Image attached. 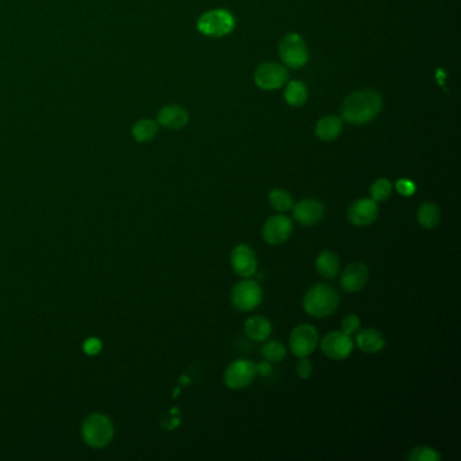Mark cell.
Returning <instances> with one entry per match:
<instances>
[{
    "label": "cell",
    "mask_w": 461,
    "mask_h": 461,
    "mask_svg": "<svg viewBox=\"0 0 461 461\" xmlns=\"http://www.w3.org/2000/svg\"><path fill=\"white\" fill-rule=\"evenodd\" d=\"M380 95L370 90L351 93L342 103V118L353 125L367 123L381 110Z\"/></svg>",
    "instance_id": "6da1fadb"
},
{
    "label": "cell",
    "mask_w": 461,
    "mask_h": 461,
    "mask_svg": "<svg viewBox=\"0 0 461 461\" xmlns=\"http://www.w3.org/2000/svg\"><path fill=\"white\" fill-rule=\"evenodd\" d=\"M340 306L338 291L326 284L318 283L313 285L303 298L305 311L314 318H326L337 311Z\"/></svg>",
    "instance_id": "7a4b0ae2"
},
{
    "label": "cell",
    "mask_w": 461,
    "mask_h": 461,
    "mask_svg": "<svg viewBox=\"0 0 461 461\" xmlns=\"http://www.w3.org/2000/svg\"><path fill=\"white\" fill-rule=\"evenodd\" d=\"M263 288L261 285L255 281L248 279H244L238 281L233 289H231V303L233 306L242 311V313H249L256 310L261 302H263Z\"/></svg>",
    "instance_id": "3957f363"
},
{
    "label": "cell",
    "mask_w": 461,
    "mask_h": 461,
    "mask_svg": "<svg viewBox=\"0 0 461 461\" xmlns=\"http://www.w3.org/2000/svg\"><path fill=\"white\" fill-rule=\"evenodd\" d=\"M320 345V334L316 326L310 323H300L295 326L289 335L291 353L298 357H309Z\"/></svg>",
    "instance_id": "277c9868"
},
{
    "label": "cell",
    "mask_w": 461,
    "mask_h": 461,
    "mask_svg": "<svg viewBox=\"0 0 461 461\" xmlns=\"http://www.w3.org/2000/svg\"><path fill=\"white\" fill-rule=\"evenodd\" d=\"M113 423L107 416L95 414L88 416L83 425V437L93 448L106 447L113 438Z\"/></svg>",
    "instance_id": "5b68a950"
},
{
    "label": "cell",
    "mask_w": 461,
    "mask_h": 461,
    "mask_svg": "<svg viewBox=\"0 0 461 461\" xmlns=\"http://www.w3.org/2000/svg\"><path fill=\"white\" fill-rule=\"evenodd\" d=\"M198 29L209 37H224L234 29V18L226 10H213L199 18Z\"/></svg>",
    "instance_id": "8992f818"
},
{
    "label": "cell",
    "mask_w": 461,
    "mask_h": 461,
    "mask_svg": "<svg viewBox=\"0 0 461 461\" xmlns=\"http://www.w3.org/2000/svg\"><path fill=\"white\" fill-rule=\"evenodd\" d=\"M256 364L249 359H238L231 362L225 369L224 381L228 388L239 391L249 387L256 379Z\"/></svg>",
    "instance_id": "52a82bcc"
},
{
    "label": "cell",
    "mask_w": 461,
    "mask_h": 461,
    "mask_svg": "<svg viewBox=\"0 0 461 461\" xmlns=\"http://www.w3.org/2000/svg\"><path fill=\"white\" fill-rule=\"evenodd\" d=\"M323 355L331 360H345L353 352L355 342L351 335L333 330L326 333L320 342Z\"/></svg>",
    "instance_id": "ba28073f"
},
{
    "label": "cell",
    "mask_w": 461,
    "mask_h": 461,
    "mask_svg": "<svg viewBox=\"0 0 461 461\" xmlns=\"http://www.w3.org/2000/svg\"><path fill=\"white\" fill-rule=\"evenodd\" d=\"M280 57L287 67L300 68L309 61V51L303 38L295 33L287 34L279 45Z\"/></svg>",
    "instance_id": "9c48e42d"
},
{
    "label": "cell",
    "mask_w": 461,
    "mask_h": 461,
    "mask_svg": "<svg viewBox=\"0 0 461 461\" xmlns=\"http://www.w3.org/2000/svg\"><path fill=\"white\" fill-rule=\"evenodd\" d=\"M230 264L233 271L238 276L248 279V277L253 276L257 272L259 260H257V256H256L255 250L249 245L241 244V245H237L233 249Z\"/></svg>",
    "instance_id": "30bf717a"
},
{
    "label": "cell",
    "mask_w": 461,
    "mask_h": 461,
    "mask_svg": "<svg viewBox=\"0 0 461 461\" xmlns=\"http://www.w3.org/2000/svg\"><path fill=\"white\" fill-rule=\"evenodd\" d=\"M294 231L292 221L283 214H276L270 217L263 226V238L267 244L276 246L281 245L291 237Z\"/></svg>",
    "instance_id": "8fae6325"
},
{
    "label": "cell",
    "mask_w": 461,
    "mask_h": 461,
    "mask_svg": "<svg viewBox=\"0 0 461 461\" xmlns=\"http://www.w3.org/2000/svg\"><path fill=\"white\" fill-rule=\"evenodd\" d=\"M288 80V72L276 62H265L260 65L255 73V82L261 90H276Z\"/></svg>",
    "instance_id": "7c38bea8"
},
{
    "label": "cell",
    "mask_w": 461,
    "mask_h": 461,
    "mask_svg": "<svg viewBox=\"0 0 461 461\" xmlns=\"http://www.w3.org/2000/svg\"><path fill=\"white\" fill-rule=\"evenodd\" d=\"M295 221L302 226H316L322 221L324 206L318 199H302L292 207Z\"/></svg>",
    "instance_id": "4fadbf2b"
},
{
    "label": "cell",
    "mask_w": 461,
    "mask_h": 461,
    "mask_svg": "<svg viewBox=\"0 0 461 461\" xmlns=\"http://www.w3.org/2000/svg\"><path fill=\"white\" fill-rule=\"evenodd\" d=\"M379 217V206L370 198L355 200L348 210V220L353 226L364 228L372 225Z\"/></svg>",
    "instance_id": "5bb4252c"
},
{
    "label": "cell",
    "mask_w": 461,
    "mask_h": 461,
    "mask_svg": "<svg viewBox=\"0 0 461 461\" xmlns=\"http://www.w3.org/2000/svg\"><path fill=\"white\" fill-rule=\"evenodd\" d=\"M368 280V267L364 263H352L344 270L340 283L344 291L353 294L362 291Z\"/></svg>",
    "instance_id": "9a60e30c"
},
{
    "label": "cell",
    "mask_w": 461,
    "mask_h": 461,
    "mask_svg": "<svg viewBox=\"0 0 461 461\" xmlns=\"http://www.w3.org/2000/svg\"><path fill=\"white\" fill-rule=\"evenodd\" d=\"M355 337H356L355 342L359 346V349L368 355L379 353L386 346V338L377 329H372V327L360 329L355 334Z\"/></svg>",
    "instance_id": "2e32d148"
},
{
    "label": "cell",
    "mask_w": 461,
    "mask_h": 461,
    "mask_svg": "<svg viewBox=\"0 0 461 461\" xmlns=\"http://www.w3.org/2000/svg\"><path fill=\"white\" fill-rule=\"evenodd\" d=\"M157 121L161 126L172 129V130H178L185 128L188 122V113L185 111L183 107L176 106V104H171V106H165L163 107L158 114H157Z\"/></svg>",
    "instance_id": "e0dca14e"
},
{
    "label": "cell",
    "mask_w": 461,
    "mask_h": 461,
    "mask_svg": "<svg viewBox=\"0 0 461 461\" xmlns=\"http://www.w3.org/2000/svg\"><path fill=\"white\" fill-rule=\"evenodd\" d=\"M245 334L255 342H264L272 334V323L263 316H253L244 324Z\"/></svg>",
    "instance_id": "ac0fdd59"
},
{
    "label": "cell",
    "mask_w": 461,
    "mask_h": 461,
    "mask_svg": "<svg viewBox=\"0 0 461 461\" xmlns=\"http://www.w3.org/2000/svg\"><path fill=\"white\" fill-rule=\"evenodd\" d=\"M316 267H317V271L321 276L327 279V280H331L340 274L341 263H340L338 256L334 252L323 250L318 255V257L316 260Z\"/></svg>",
    "instance_id": "d6986e66"
},
{
    "label": "cell",
    "mask_w": 461,
    "mask_h": 461,
    "mask_svg": "<svg viewBox=\"0 0 461 461\" xmlns=\"http://www.w3.org/2000/svg\"><path fill=\"white\" fill-rule=\"evenodd\" d=\"M416 221L425 229H434L440 225L441 210L433 202H425L416 211Z\"/></svg>",
    "instance_id": "ffe728a7"
},
{
    "label": "cell",
    "mask_w": 461,
    "mask_h": 461,
    "mask_svg": "<svg viewBox=\"0 0 461 461\" xmlns=\"http://www.w3.org/2000/svg\"><path fill=\"white\" fill-rule=\"evenodd\" d=\"M341 129H342L341 119L330 115V117H324L317 123L316 133L318 139L322 141H333L338 137V134L341 133Z\"/></svg>",
    "instance_id": "44dd1931"
},
{
    "label": "cell",
    "mask_w": 461,
    "mask_h": 461,
    "mask_svg": "<svg viewBox=\"0 0 461 461\" xmlns=\"http://www.w3.org/2000/svg\"><path fill=\"white\" fill-rule=\"evenodd\" d=\"M268 200H270V204L272 206V209H275L279 213H287V211L292 210V207L295 204L292 195L283 188L272 189L268 195Z\"/></svg>",
    "instance_id": "7402d4cb"
},
{
    "label": "cell",
    "mask_w": 461,
    "mask_h": 461,
    "mask_svg": "<svg viewBox=\"0 0 461 461\" xmlns=\"http://www.w3.org/2000/svg\"><path fill=\"white\" fill-rule=\"evenodd\" d=\"M157 132H158L157 123L152 119H141L132 129L133 137L137 142L152 141L157 136Z\"/></svg>",
    "instance_id": "603a6c76"
},
{
    "label": "cell",
    "mask_w": 461,
    "mask_h": 461,
    "mask_svg": "<svg viewBox=\"0 0 461 461\" xmlns=\"http://www.w3.org/2000/svg\"><path fill=\"white\" fill-rule=\"evenodd\" d=\"M265 344L261 348V356L264 360H268L271 363H280L287 356V348L280 341H264Z\"/></svg>",
    "instance_id": "cb8c5ba5"
},
{
    "label": "cell",
    "mask_w": 461,
    "mask_h": 461,
    "mask_svg": "<svg viewBox=\"0 0 461 461\" xmlns=\"http://www.w3.org/2000/svg\"><path fill=\"white\" fill-rule=\"evenodd\" d=\"M285 102L291 106H302L307 100V90L299 82H289L284 91Z\"/></svg>",
    "instance_id": "d4e9b609"
},
{
    "label": "cell",
    "mask_w": 461,
    "mask_h": 461,
    "mask_svg": "<svg viewBox=\"0 0 461 461\" xmlns=\"http://www.w3.org/2000/svg\"><path fill=\"white\" fill-rule=\"evenodd\" d=\"M369 193H370V199H373L376 203L386 202L392 195V185L388 179H384V178L377 179L373 185H370Z\"/></svg>",
    "instance_id": "484cf974"
},
{
    "label": "cell",
    "mask_w": 461,
    "mask_h": 461,
    "mask_svg": "<svg viewBox=\"0 0 461 461\" xmlns=\"http://www.w3.org/2000/svg\"><path fill=\"white\" fill-rule=\"evenodd\" d=\"M409 460L438 461L441 460V455L434 448L427 447V445H422V447H416L414 449H412V452L409 455Z\"/></svg>",
    "instance_id": "4316f807"
},
{
    "label": "cell",
    "mask_w": 461,
    "mask_h": 461,
    "mask_svg": "<svg viewBox=\"0 0 461 461\" xmlns=\"http://www.w3.org/2000/svg\"><path fill=\"white\" fill-rule=\"evenodd\" d=\"M362 329V320L356 314H348L341 322V331L353 337Z\"/></svg>",
    "instance_id": "83f0119b"
},
{
    "label": "cell",
    "mask_w": 461,
    "mask_h": 461,
    "mask_svg": "<svg viewBox=\"0 0 461 461\" xmlns=\"http://www.w3.org/2000/svg\"><path fill=\"white\" fill-rule=\"evenodd\" d=\"M313 372H314L313 363L307 360V357L300 359L299 363L296 364V373L300 379H310L313 376Z\"/></svg>",
    "instance_id": "f1b7e54d"
},
{
    "label": "cell",
    "mask_w": 461,
    "mask_h": 461,
    "mask_svg": "<svg viewBox=\"0 0 461 461\" xmlns=\"http://www.w3.org/2000/svg\"><path fill=\"white\" fill-rule=\"evenodd\" d=\"M395 187H397V191L402 196H413L415 193V189H416L414 183L409 179H399Z\"/></svg>",
    "instance_id": "f546056e"
},
{
    "label": "cell",
    "mask_w": 461,
    "mask_h": 461,
    "mask_svg": "<svg viewBox=\"0 0 461 461\" xmlns=\"http://www.w3.org/2000/svg\"><path fill=\"white\" fill-rule=\"evenodd\" d=\"M272 372H274L272 363L268 362V360H264V362H260V363L256 364V373H257L259 376L267 377V376H270Z\"/></svg>",
    "instance_id": "4dcf8cb0"
},
{
    "label": "cell",
    "mask_w": 461,
    "mask_h": 461,
    "mask_svg": "<svg viewBox=\"0 0 461 461\" xmlns=\"http://www.w3.org/2000/svg\"><path fill=\"white\" fill-rule=\"evenodd\" d=\"M84 349H86V352L90 353V355H96V353L100 351V341H99V340H95V338L88 340V341L86 342V345H84Z\"/></svg>",
    "instance_id": "1f68e13d"
}]
</instances>
